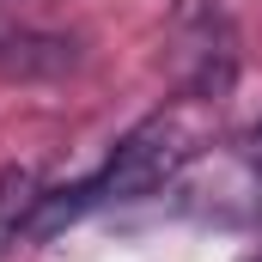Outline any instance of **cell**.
<instances>
[{"label": "cell", "instance_id": "cell-3", "mask_svg": "<svg viewBox=\"0 0 262 262\" xmlns=\"http://www.w3.org/2000/svg\"><path fill=\"white\" fill-rule=\"evenodd\" d=\"M73 67H79V37H67V31H6L0 37V79L43 85Z\"/></svg>", "mask_w": 262, "mask_h": 262}, {"label": "cell", "instance_id": "cell-4", "mask_svg": "<svg viewBox=\"0 0 262 262\" xmlns=\"http://www.w3.org/2000/svg\"><path fill=\"white\" fill-rule=\"evenodd\" d=\"M256 262H262V256H256Z\"/></svg>", "mask_w": 262, "mask_h": 262}, {"label": "cell", "instance_id": "cell-1", "mask_svg": "<svg viewBox=\"0 0 262 262\" xmlns=\"http://www.w3.org/2000/svg\"><path fill=\"white\" fill-rule=\"evenodd\" d=\"M213 122H220V98H201V92L171 98L165 110H152L146 122H134L85 183L55 189V195H37V213L25 220V232L43 238V232H55V226H67V220H79V213H98V207H116V201L159 195L165 183H177L201 152H207Z\"/></svg>", "mask_w": 262, "mask_h": 262}, {"label": "cell", "instance_id": "cell-2", "mask_svg": "<svg viewBox=\"0 0 262 262\" xmlns=\"http://www.w3.org/2000/svg\"><path fill=\"white\" fill-rule=\"evenodd\" d=\"M177 49H183V92L226 98L238 73V31L226 0H183L177 6Z\"/></svg>", "mask_w": 262, "mask_h": 262}]
</instances>
